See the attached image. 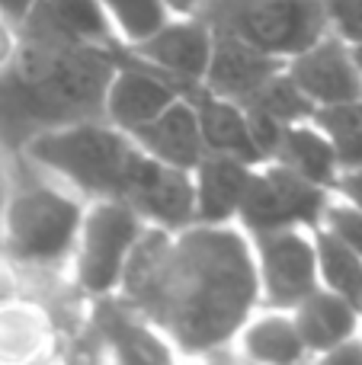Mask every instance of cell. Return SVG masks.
<instances>
[{
    "label": "cell",
    "instance_id": "cell-20",
    "mask_svg": "<svg viewBox=\"0 0 362 365\" xmlns=\"http://www.w3.org/2000/svg\"><path fill=\"white\" fill-rule=\"evenodd\" d=\"M190 100L199 113V122H202V135H205L209 151L234 154V158H244V160H250V164H263L260 151H257V145H254V135H250L247 113H244L241 103L215 96L212 90H205L202 83L196 87V93H192Z\"/></svg>",
    "mask_w": 362,
    "mask_h": 365
},
{
    "label": "cell",
    "instance_id": "cell-35",
    "mask_svg": "<svg viewBox=\"0 0 362 365\" xmlns=\"http://www.w3.org/2000/svg\"><path fill=\"white\" fill-rule=\"evenodd\" d=\"M180 365H183V362H180Z\"/></svg>",
    "mask_w": 362,
    "mask_h": 365
},
{
    "label": "cell",
    "instance_id": "cell-24",
    "mask_svg": "<svg viewBox=\"0 0 362 365\" xmlns=\"http://www.w3.org/2000/svg\"><path fill=\"white\" fill-rule=\"evenodd\" d=\"M247 109H260V113L273 115L276 122L282 125H292V122H301V119H311L314 115V103L308 100L305 93L299 90V83L289 77V71L282 68L254 100L244 103Z\"/></svg>",
    "mask_w": 362,
    "mask_h": 365
},
{
    "label": "cell",
    "instance_id": "cell-18",
    "mask_svg": "<svg viewBox=\"0 0 362 365\" xmlns=\"http://www.w3.org/2000/svg\"><path fill=\"white\" fill-rule=\"evenodd\" d=\"M292 314H295L301 336H305L308 349L314 356L327 353V349L340 346V343L362 334V308L353 304L350 298L324 289V285L314 289L301 304H295Z\"/></svg>",
    "mask_w": 362,
    "mask_h": 365
},
{
    "label": "cell",
    "instance_id": "cell-33",
    "mask_svg": "<svg viewBox=\"0 0 362 365\" xmlns=\"http://www.w3.org/2000/svg\"><path fill=\"white\" fill-rule=\"evenodd\" d=\"M10 177H6V164L0 158V221H4V208H6V199H10Z\"/></svg>",
    "mask_w": 362,
    "mask_h": 365
},
{
    "label": "cell",
    "instance_id": "cell-19",
    "mask_svg": "<svg viewBox=\"0 0 362 365\" xmlns=\"http://www.w3.org/2000/svg\"><path fill=\"white\" fill-rule=\"evenodd\" d=\"M273 160L292 167L295 173H301L305 180L331 189V192L337 189L340 173H343V164H340V158H337V148H333V141L327 138L324 128H321L314 119H301V122L286 125Z\"/></svg>",
    "mask_w": 362,
    "mask_h": 365
},
{
    "label": "cell",
    "instance_id": "cell-14",
    "mask_svg": "<svg viewBox=\"0 0 362 365\" xmlns=\"http://www.w3.org/2000/svg\"><path fill=\"white\" fill-rule=\"evenodd\" d=\"M282 68H286L282 58L267 55V51L254 48V45L241 42L234 36L215 32V48H212V61H209V71H205L202 87L212 90L215 96H224V100L244 106Z\"/></svg>",
    "mask_w": 362,
    "mask_h": 365
},
{
    "label": "cell",
    "instance_id": "cell-15",
    "mask_svg": "<svg viewBox=\"0 0 362 365\" xmlns=\"http://www.w3.org/2000/svg\"><path fill=\"white\" fill-rule=\"evenodd\" d=\"M254 170L257 164L234 158V154H218V151L205 154L192 167L199 225H237V215H241Z\"/></svg>",
    "mask_w": 362,
    "mask_h": 365
},
{
    "label": "cell",
    "instance_id": "cell-1",
    "mask_svg": "<svg viewBox=\"0 0 362 365\" xmlns=\"http://www.w3.org/2000/svg\"><path fill=\"white\" fill-rule=\"evenodd\" d=\"M119 295L160 327L183 362L205 359L231 346L260 308L250 234L241 225H148Z\"/></svg>",
    "mask_w": 362,
    "mask_h": 365
},
{
    "label": "cell",
    "instance_id": "cell-8",
    "mask_svg": "<svg viewBox=\"0 0 362 365\" xmlns=\"http://www.w3.org/2000/svg\"><path fill=\"white\" fill-rule=\"evenodd\" d=\"M212 48H215V29L202 16L190 13V16H170L145 42L128 45V55L138 58L148 68L160 71L173 83L180 81L199 87L205 81V71H209Z\"/></svg>",
    "mask_w": 362,
    "mask_h": 365
},
{
    "label": "cell",
    "instance_id": "cell-26",
    "mask_svg": "<svg viewBox=\"0 0 362 365\" xmlns=\"http://www.w3.org/2000/svg\"><path fill=\"white\" fill-rule=\"evenodd\" d=\"M327 23L331 32L343 42L359 45L362 42V0H324Z\"/></svg>",
    "mask_w": 362,
    "mask_h": 365
},
{
    "label": "cell",
    "instance_id": "cell-23",
    "mask_svg": "<svg viewBox=\"0 0 362 365\" xmlns=\"http://www.w3.org/2000/svg\"><path fill=\"white\" fill-rule=\"evenodd\" d=\"M311 119L333 141L343 170L362 167V100L340 103V106H321L314 109Z\"/></svg>",
    "mask_w": 362,
    "mask_h": 365
},
{
    "label": "cell",
    "instance_id": "cell-32",
    "mask_svg": "<svg viewBox=\"0 0 362 365\" xmlns=\"http://www.w3.org/2000/svg\"><path fill=\"white\" fill-rule=\"evenodd\" d=\"M164 4L170 6L173 16H190V13L202 10V4H209V0H164Z\"/></svg>",
    "mask_w": 362,
    "mask_h": 365
},
{
    "label": "cell",
    "instance_id": "cell-17",
    "mask_svg": "<svg viewBox=\"0 0 362 365\" xmlns=\"http://www.w3.org/2000/svg\"><path fill=\"white\" fill-rule=\"evenodd\" d=\"M231 346L254 365H311L314 359L292 311L263 304L237 330Z\"/></svg>",
    "mask_w": 362,
    "mask_h": 365
},
{
    "label": "cell",
    "instance_id": "cell-3",
    "mask_svg": "<svg viewBox=\"0 0 362 365\" xmlns=\"http://www.w3.org/2000/svg\"><path fill=\"white\" fill-rule=\"evenodd\" d=\"M87 199L58 180L10 186L0 221V250L13 269H61L71 266Z\"/></svg>",
    "mask_w": 362,
    "mask_h": 365
},
{
    "label": "cell",
    "instance_id": "cell-25",
    "mask_svg": "<svg viewBox=\"0 0 362 365\" xmlns=\"http://www.w3.org/2000/svg\"><path fill=\"white\" fill-rule=\"evenodd\" d=\"M321 227L331 231L333 237H340L356 253H362V208L353 205L350 199H343V195L333 192L331 202H327L324 218H321Z\"/></svg>",
    "mask_w": 362,
    "mask_h": 365
},
{
    "label": "cell",
    "instance_id": "cell-13",
    "mask_svg": "<svg viewBox=\"0 0 362 365\" xmlns=\"http://www.w3.org/2000/svg\"><path fill=\"white\" fill-rule=\"evenodd\" d=\"M180 90L170 77H164L154 68H115L113 81L106 87V100H103V115L113 122L115 128L135 135L154 122L167 106L180 100Z\"/></svg>",
    "mask_w": 362,
    "mask_h": 365
},
{
    "label": "cell",
    "instance_id": "cell-7",
    "mask_svg": "<svg viewBox=\"0 0 362 365\" xmlns=\"http://www.w3.org/2000/svg\"><path fill=\"white\" fill-rule=\"evenodd\" d=\"M250 244H254L263 308L292 311L314 289H321L314 227H282V231L257 234L250 237Z\"/></svg>",
    "mask_w": 362,
    "mask_h": 365
},
{
    "label": "cell",
    "instance_id": "cell-34",
    "mask_svg": "<svg viewBox=\"0 0 362 365\" xmlns=\"http://www.w3.org/2000/svg\"><path fill=\"white\" fill-rule=\"evenodd\" d=\"M353 55H356V64H359V71H362V42L353 45Z\"/></svg>",
    "mask_w": 362,
    "mask_h": 365
},
{
    "label": "cell",
    "instance_id": "cell-5",
    "mask_svg": "<svg viewBox=\"0 0 362 365\" xmlns=\"http://www.w3.org/2000/svg\"><path fill=\"white\" fill-rule=\"evenodd\" d=\"M145 218L122 199H90L77 247L71 257V272L83 295L109 298L119 295L132 253L145 234Z\"/></svg>",
    "mask_w": 362,
    "mask_h": 365
},
{
    "label": "cell",
    "instance_id": "cell-22",
    "mask_svg": "<svg viewBox=\"0 0 362 365\" xmlns=\"http://www.w3.org/2000/svg\"><path fill=\"white\" fill-rule=\"evenodd\" d=\"M122 48L145 42L173 16L164 0H100Z\"/></svg>",
    "mask_w": 362,
    "mask_h": 365
},
{
    "label": "cell",
    "instance_id": "cell-28",
    "mask_svg": "<svg viewBox=\"0 0 362 365\" xmlns=\"http://www.w3.org/2000/svg\"><path fill=\"white\" fill-rule=\"evenodd\" d=\"M19 48V29L6 16H0V74L13 68V58Z\"/></svg>",
    "mask_w": 362,
    "mask_h": 365
},
{
    "label": "cell",
    "instance_id": "cell-11",
    "mask_svg": "<svg viewBox=\"0 0 362 365\" xmlns=\"http://www.w3.org/2000/svg\"><path fill=\"white\" fill-rule=\"evenodd\" d=\"M135 212L145 218V225L180 231L196 225V189H192V170L160 164L151 154H145L125 199Z\"/></svg>",
    "mask_w": 362,
    "mask_h": 365
},
{
    "label": "cell",
    "instance_id": "cell-2",
    "mask_svg": "<svg viewBox=\"0 0 362 365\" xmlns=\"http://www.w3.org/2000/svg\"><path fill=\"white\" fill-rule=\"evenodd\" d=\"M23 158L42 177H51L83 199H125L145 151L113 122H61L36 132L23 145Z\"/></svg>",
    "mask_w": 362,
    "mask_h": 365
},
{
    "label": "cell",
    "instance_id": "cell-9",
    "mask_svg": "<svg viewBox=\"0 0 362 365\" xmlns=\"http://www.w3.org/2000/svg\"><path fill=\"white\" fill-rule=\"evenodd\" d=\"M93 327L113 365H180L183 356L122 295L96 298Z\"/></svg>",
    "mask_w": 362,
    "mask_h": 365
},
{
    "label": "cell",
    "instance_id": "cell-6",
    "mask_svg": "<svg viewBox=\"0 0 362 365\" xmlns=\"http://www.w3.org/2000/svg\"><path fill=\"white\" fill-rule=\"evenodd\" d=\"M331 195V189L305 180L292 167L279 160H263L254 170L237 225L250 237L282 231V227H318Z\"/></svg>",
    "mask_w": 362,
    "mask_h": 365
},
{
    "label": "cell",
    "instance_id": "cell-27",
    "mask_svg": "<svg viewBox=\"0 0 362 365\" xmlns=\"http://www.w3.org/2000/svg\"><path fill=\"white\" fill-rule=\"evenodd\" d=\"M311 365H362V334L340 343V346L327 349V353H318L311 359Z\"/></svg>",
    "mask_w": 362,
    "mask_h": 365
},
{
    "label": "cell",
    "instance_id": "cell-21",
    "mask_svg": "<svg viewBox=\"0 0 362 365\" xmlns=\"http://www.w3.org/2000/svg\"><path fill=\"white\" fill-rule=\"evenodd\" d=\"M314 244H318V272L321 285L337 295L350 298L362 308V253L346 247L340 237H333L324 227H314Z\"/></svg>",
    "mask_w": 362,
    "mask_h": 365
},
{
    "label": "cell",
    "instance_id": "cell-30",
    "mask_svg": "<svg viewBox=\"0 0 362 365\" xmlns=\"http://www.w3.org/2000/svg\"><path fill=\"white\" fill-rule=\"evenodd\" d=\"M32 6H36V0H0V16H6L13 26H19L29 16Z\"/></svg>",
    "mask_w": 362,
    "mask_h": 365
},
{
    "label": "cell",
    "instance_id": "cell-16",
    "mask_svg": "<svg viewBox=\"0 0 362 365\" xmlns=\"http://www.w3.org/2000/svg\"><path fill=\"white\" fill-rule=\"evenodd\" d=\"M145 154H151L160 164L180 167V170H192L199 160L209 154L202 135V122L192 106L190 96H180L173 106H167L154 122L132 135Z\"/></svg>",
    "mask_w": 362,
    "mask_h": 365
},
{
    "label": "cell",
    "instance_id": "cell-10",
    "mask_svg": "<svg viewBox=\"0 0 362 365\" xmlns=\"http://www.w3.org/2000/svg\"><path fill=\"white\" fill-rule=\"evenodd\" d=\"M286 71L301 93L314 103V109L362 100V71L353 55V45L333 32L289 58Z\"/></svg>",
    "mask_w": 362,
    "mask_h": 365
},
{
    "label": "cell",
    "instance_id": "cell-29",
    "mask_svg": "<svg viewBox=\"0 0 362 365\" xmlns=\"http://www.w3.org/2000/svg\"><path fill=\"white\" fill-rule=\"evenodd\" d=\"M333 192L343 195V199H350L353 205L362 208V167H353V170L340 173V182H337V189H333Z\"/></svg>",
    "mask_w": 362,
    "mask_h": 365
},
{
    "label": "cell",
    "instance_id": "cell-12",
    "mask_svg": "<svg viewBox=\"0 0 362 365\" xmlns=\"http://www.w3.org/2000/svg\"><path fill=\"white\" fill-rule=\"evenodd\" d=\"M19 36L48 45H122L100 0H36L29 16L16 26Z\"/></svg>",
    "mask_w": 362,
    "mask_h": 365
},
{
    "label": "cell",
    "instance_id": "cell-31",
    "mask_svg": "<svg viewBox=\"0 0 362 365\" xmlns=\"http://www.w3.org/2000/svg\"><path fill=\"white\" fill-rule=\"evenodd\" d=\"M192 365H254V362L244 359V356L237 353L234 346H224V349H218V353L205 356V359H199V362H192Z\"/></svg>",
    "mask_w": 362,
    "mask_h": 365
},
{
    "label": "cell",
    "instance_id": "cell-4",
    "mask_svg": "<svg viewBox=\"0 0 362 365\" xmlns=\"http://www.w3.org/2000/svg\"><path fill=\"white\" fill-rule=\"evenodd\" d=\"M196 16L282 61L331 32L324 0H209Z\"/></svg>",
    "mask_w": 362,
    "mask_h": 365
}]
</instances>
